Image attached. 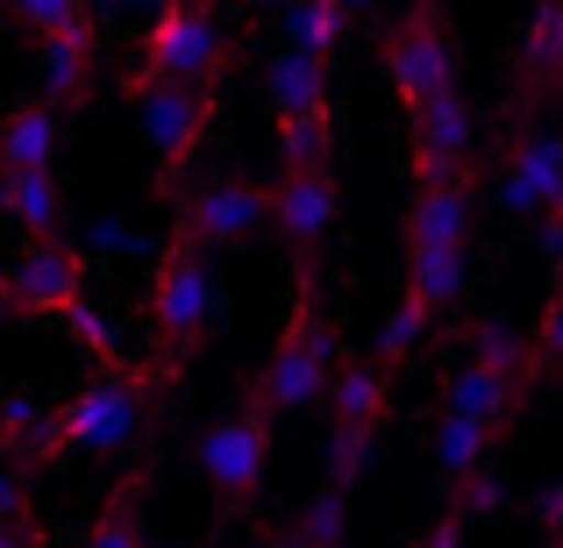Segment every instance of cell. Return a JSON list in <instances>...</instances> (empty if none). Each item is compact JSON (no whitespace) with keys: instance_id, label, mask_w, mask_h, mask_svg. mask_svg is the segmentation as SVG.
Segmentation results:
<instances>
[{"instance_id":"6","label":"cell","mask_w":563,"mask_h":548,"mask_svg":"<svg viewBox=\"0 0 563 548\" xmlns=\"http://www.w3.org/2000/svg\"><path fill=\"white\" fill-rule=\"evenodd\" d=\"M378 65H385V93H393L407 114L428 108L435 93H450L456 86V51H450V36H442V22H435V0H421L413 14H399V22L385 29Z\"/></svg>"},{"instance_id":"4","label":"cell","mask_w":563,"mask_h":548,"mask_svg":"<svg viewBox=\"0 0 563 548\" xmlns=\"http://www.w3.org/2000/svg\"><path fill=\"white\" fill-rule=\"evenodd\" d=\"M157 378H179L172 364L157 370H129V364H108L86 392H71L57 406V456H114L143 435V406H151V384Z\"/></svg>"},{"instance_id":"35","label":"cell","mask_w":563,"mask_h":548,"mask_svg":"<svg viewBox=\"0 0 563 548\" xmlns=\"http://www.w3.org/2000/svg\"><path fill=\"white\" fill-rule=\"evenodd\" d=\"M542 228H536V249H542V264L550 271H563V206H550V214H536Z\"/></svg>"},{"instance_id":"14","label":"cell","mask_w":563,"mask_h":548,"mask_svg":"<svg viewBox=\"0 0 563 548\" xmlns=\"http://www.w3.org/2000/svg\"><path fill=\"white\" fill-rule=\"evenodd\" d=\"M471 214H478L471 179L421 186V200H413V214H407V249H471Z\"/></svg>"},{"instance_id":"41","label":"cell","mask_w":563,"mask_h":548,"mask_svg":"<svg viewBox=\"0 0 563 548\" xmlns=\"http://www.w3.org/2000/svg\"><path fill=\"white\" fill-rule=\"evenodd\" d=\"M343 8H350V22H357V14H372V8H378V0H343Z\"/></svg>"},{"instance_id":"23","label":"cell","mask_w":563,"mask_h":548,"mask_svg":"<svg viewBox=\"0 0 563 548\" xmlns=\"http://www.w3.org/2000/svg\"><path fill=\"white\" fill-rule=\"evenodd\" d=\"M385 406H393V378H385V357L372 364H350L335 370V392H329V413L335 421H364V427H378L385 421Z\"/></svg>"},{"instance_id":"24","label":"cell","mask_w":563,"mask_h":548,"mask_svg":"<svg viewBox=\"0 0 563 548\" xmlns=\"http://www.w3.org/2000/svg\"><path fill=\"white\" fill-rule=\"evenodd\" d=\"M329 136H335V108L278 114V122H272V157H278V171H314L321 157H329Z\"/></svg>"},{"instance_id":"7","label":"cell","mask_w":563,"mask_h":548,"mask_svg":"<svg viewBox=\"0 0 563 548\" xmlns=\"http://www.w3.org/2000/svg\"><path fill=\"white\" fill-rule=\"evenodd\" d=\"M221 65H229V43H221V22L207 0H179L143 29L136 79H214Z\"/></svg>"},{"instance_id":"29","label":"cell","mask_w":563,"mask_h":548,"mask_svg":"<svg viewBox=\"0 0 563 548\" xmlns=\"http://www.w3.org/2000/svg\"><path fill=\"white\" fill-rule=\"evenodd\" d=\"M65 328L79 335V349H86V357H100V364H122V328H114V321L100 314L93 300H79V306H71V314H65Z\"/></svg>"},{"instance_id":"17","label":"cell","mask_w":563,"mask_h":548,"mask_svg":"<svg viewBox=\"0 0 563 548\" xmlns=\"http://www.w3.org/2000/svg\"><path fill=\"white\" fill-rule=\"evenodd\" d=\"M264 108H272V122L278 114H314V108H329V57H314V51H272L264 57Z\"/></svg>"},{"instance_id":"2","label":"cell","mask_w":563,"mask_h":548,"mask_svg":"<svg viewBox=\"0 0 563 548\" xmlns=\"http://www.w3.org/2000/svg\"><path fill=\"white\" fill-rule=\"evenodd\" d=\"M122 86L136 100V136L151 150V186H157V200H172L221 114V79H122Z\"/></svg>"},{"instance_id":"20","label":"cell","mask_w":563,"mask_h":548,"mask_svg":"<svg viewBox=\"0 0 563 548\" xmlns=\"http://www.w3.org/2000/svg\"><path fill=\"white\" fill-rule=\"evenodd\" d=\"M143 492H151V463H136L108 492V506L93 513V527H86L79 548H151V541H143Z\"/></svg>"},{"instance_id":"18","label":"cell","mask_w":563,"mask_h":548,"mask_svg":"<svg viewBox=\"0 0 563 548\" xmlns=\"http://www.w3.org/2000/svg\"><path fill=\"white\" fill-rule=\"evenodd\" d=\"M493 441H499V427L493 421H471V413H435V478L450 484V499L464 492L478 470H493Z\"/></svg>"},{"instance_id":"26","label":"cell","mask_w":563,"mask_h":548,"mask_svg":"<svg viewBox=\"0 0 563 548\" xmlns=\"http://www.w3.org/2000/svg\"><path fill=\"white\" fill-rule=\"evenodd\" d=\"M428 321H435V306H428L421 292L407 286V292H399V300H393V314L378 321V357H385V364L413 357V349H421V335H428Z\"/></svg>"},{"instance_id":"40","label":"cell","mask_w":563,"mask_h":548,"mask_svg":"<svg viewBox=\"0 0 563 548\" xmlns=\"http://www.w3.org/2000/svg\"><path fill=\"white\" fill-rule=\"evenodd\" d=\"M264 548H314V541H307V527H272Z\"/></svg>"},{"instance_id":"34","label":"cell","mask_w":563,"mask_h":548,"mask_svg":"<svg viewBox=\"0 0 563 548\" xmlns=\"http://www.w3.org/2000/svg\"><path fill=\"white\" fill-rule=\"evenodd\" d=\"M0 527H36L29 521V463H14L0 478Z\"/></svg>"},{"instance_id":"3","label":"cell","mask_w":563,"mask_h":548,"mask_svg":"<svg viewBox=\"0 0 563 548\" xmlns=\"http://www.w3.org/2000/svg\"><path fill=\"white\" fill-rule=\"evenodd\" d=\"M214 321V278H207V243L172 214V235L151 264V335H157V364L179 370L192 349L207 343Z\"/></svg>"},{"instance_id":"31","label":"cell","mask_w":563,"mask_h":548,"mask_svg":"<svg viewBox=\"0 0 563 548\" xmlns=\"http://www.w3.org/2000/svg\"><path fill=\"white\" fill-rule=\"evenodd\" d=\"M14 22L29 36H51V29H71V22H93V0H8Z\"/></svg>"},{"instance_id":"37","label":"cell","mask_w":563,"mask_h":548,"mask_svg":"<svg viewBox=\"0 0 563 548\" xmlns=\"http://www.w3.org/2000/svg\"><path fill=\"white\" fill-rule=\"evenodd\" d=\"M536 521H542V535H550V541H563V478L536 499Z\"/></svg>"},{"instance_id":"36","label":"cell","mask_w":563,"mask_h":548,"mask_svg":"<svg viewBox=\"0 0 563 548\" xmlns=\"http://www.w3.org/2000/svg\"><path fill=\"white\" fill-rule=\"evenodd\" d=\"M542 349H550V364L563 370V292H550V306H542Z\"/></svg>"},{"instance_id":"22","label":"cell","mask_w":563,"mask_h":548,"mask_svg":"<svg viewBox=\"0 0 563 548\" xmlns=\"http://www.w3.org/2000/svg\"><path fill=\"white\" fill-rule=\"evenodd\" d=\"M407 286L435 314H456L471 292V249H407Z\"/></svg>"},{"instance_id":"8","label":"cell","mask_w":563,"mask_h":548,"mask_svg":"<svg viewBox=\"0 0 563 548\" xmlns=\"http://www.w3.org/2000/svg\"><path fill=\"white\" fill-rule=\"evenodd\" d=\"M86 300V243L65 235H36L22 264L8 271V314L14 321H65Z\"/></svg>"},{"instance_id":"39","label":"cell","mask_w":563,"mask_h":548,"mask_svg":"<svg viewBox=\"0 0 563 548\" xmlns=\"http://www.w3.org/2000/svg\"><path fill=\"white\" fill-rule=\"evenodd\" d=\"M0 548H57L43 527H0Z\"/></svg>"},{"instance_id":"13","label":"cell","mask_w":563,"mask_h":548,"mask_svg":"<svg viewBox=\"0 0 563 548\" xmlns=\"http://www.w3.org/2000/svg\"><path fill=\"white\" fill-rule=\"evenodd\" d=\"M521 399H528V378H514V370L471 357V349H456L450 370H442V413H471V421L507 427L514 413H521Z\"/></svg>"},{"instance_id":"16","label":"cell","mask_w":563,"mask_h":548,"mask_svg":"<svg viewBox=\"0 0 563 548\" xmlns=\"http://www.w3.org/2000/svg\"><path fill=\"white\" fill-rule=\"evenodd\" d=\"M86 71H93V22H71V29L36 36V86H43V100L79 108L86 100Z\"/></svg>"},{"instance_id":"32","label":"cell","mask_w":563,"mask_h":548,"mask_svg":"<svg viewBox=\"0 0 563 548\" xmlns=\"http://www.w3.org/2000/svg\"><path fill=\"white\" fill-rule=\"evenodd\" d=\"M179 0H93V22H114V29H151L157 14H172Z\"/></svg>"},{"instance_id":"30","label":"cell","mask_w":563,"mask_h":548,"mask_svg":"<svg viewBox=\"0 0 563 548\" xmlns=\"http://www.w3.org/2000/svg\"><path fill=\"white\" fill-rule=\"evenodd\" d=\"M300 527H307V541H350V492L343 484H321V492L307 499Z\"/></svg>"},{"instance_id":"38","label":"cell","mask_w":563,"mask_h":548,"mask_svg":"<svg viewBox=\"0 0 563 548\" xmlns=\"http://www.w3.org/2000/svg\"><path fill=\"white\" fill-rule=\"evenodd\" d=\"M413 548H464V513H450V521H435Z\"/></svg>"},{"instance_id":"27","label":"cell","mask_w":563,"mask_h":548,"mask_svg":"<svg viewBox=\"0 0 563 548\" xmlns=\"http://www.w3.org/2000/svg\"><path fill=\"white\" fill-rule=\"evenodd\" d=\"M372 456H378V427H364V421H335L329 427V484H364V470H372Z\"/></svg>"},{"instance_id":"9","label":"cell","mask_w":563,"mask_h":548,"mask_svg":"<svg viewBox=\"0 0 563 548\" xmlns=\"http://www.w3.org/2000/svg\"><path fill=\"white\" fill-rule=\"evenodd\" d=\"M499 214H550L563 206V128H521L514 150L493 165Z\"/></svg>"},{"instance_id":"25","label":"cell","mask_w":563,"mask_h":548,"mask_svg":"<svg viewBox=\"0 0 563 548\" xmlns=\"http://www.w3.org/2000/svg\"><path fill=\"white\" fill-rule=\"evenodd\" d=\"M521 65L536 86H556L563 79V0H536L528 14V36H521Z\"/></svg>"},{"instance_id":"28","label":"cell","mask_w":563,"mask_h":548,"mask_svg":"<svg viewBox=\"0 0 563 548\" xmlns=\"http://www.w3.org/2000/svg\"><path fill=\"white\" fill-rule=\"evenodd\" d=\"M79 243H86V257H114V264L143 257V249H165V243H151V235H143L129 214H93V221L79 228Z\"/></svg>"},{"instance_id":"21","label":"cell","mask_w":563,"mask_h":548,"mask_svg":"<svg viewBox=\"0 0 563 548\" xmlns=\"http://www.w3.org/2000/svg\"><path fill=\"white\" fill-rule=\"evenodd\" d=\"M278 8V29H286L292 51H314V57H335L350 36V8L343 0H272Z\"/></svg>"},{"instance_id":"15","label":"cell","mask_w":563,"mask_h":548,"mask_svg":"<svg viewBox=\"0 0 563 548\" xmlns=\"http://www.w3.org/2000/svg\"><path fill=\"white\" fill-rule=\"evenodd\" d=\"M65 150V108L57 100H22L0 122V171H57Z\"/></svg>"},{"instance_id":"11","label":"cell","mask_w":563,"mask_h":548,"mask_svg":"<svg viewBox=\"0 0 563 548\" xmlns=\"http://www.w3.org/2000/svg\"><path fill=\"white\" fill-rule=\"evenodd\" d=\"M179 221L200 235L207 249H229V243H243V235H257L264 221H278V186H264V179H214V186H200V192L179 200Z\"/></svg>"},{"instance_id":"12","label":"cell","mask_w":563,"mask_h":548,"mask_svg":"<svg viewBox=\"0 0 563 548\" xmlns=\"http://www.w3.org/2000/svg\"><path fill=\"white\" fill-rule=\"evenodd\" d=\"M335 179H329V165H314V171H278V235H286V249H292V264L300 271H314L321 264V243H329V228H335Z\"/></svg>"},{"instance_id":"33","label":"cell","mask_w":563,"mask_h":548,"mask_svg":"<svg viewBox=\"0 0 563 548\" xmlns=\"http://www.w3.org/2000/svg\"><path fill=\"white\" fill-rule=\"evenodd\" d=\"M499 499H507V484H499V470H478V478L456 492V513L464 521H478V513H499Z\"/></svg>"},{"instance_id":"42","label":"cell","mask_w":563,"mask_h":548,"mask_svg":"<svg viewBox=\"0 0 563 548\" xmlns=\"http://www.w3.org/2000/svg\"><path fill=\"white\" fill-rule=\"evenodd\" d=\"M314 548H350V541H314Z\"/></svg>"},{"instance_id":"5","label":"cell","mask_w":563,"mask_h":548,"mask_svg":"<svg viewBox=\"0 0 563 548\" xmlns=\"http://www.w3.org/2000/svg\"><path fill=\"white\" fill-rule=\"evenodd\" d=\"M264 470H272V406L250 399L243 413H221L200 435V478H207V492L235 513L264 492Z\"/></svg>"},{"instance_id":"19","label":"cell","mask_w":563,"mask_h":548,"mask_svg":"<svg viewBox=\"0 0 563 548\" xmlns=\"http://www.w3.org/2000/svg\"><path fill=\"white\" fill-rule=\"evenodd\" d=\"M0 206L22 235H65V186L57 171H0Z\"/></svg>"},{"instance_id":"1","label":"cell","mask_w":563,"mask_h":548,"mask_svg":"<svg viewBox=\"0 0 563 548\" xmlns=\"http://www.w3.org/2000/svg\"><path fill=\"white\" fill-rule=\"evenodd\" d=\"M335 370H343V335L321 314V278L300 271L292 306H286V321H278V343H272V357H264L257 384H250V399H264L272 413H314L321 399L335 392Z\"/></svg>"},{"instance_id":"10","label":"cell","mask_w":563,"mask_h":548,"mask_svg":"<svg viewBox=\"0 0 563 548\" xmlns=\"http://www.w3.org/2000/svg\"><path fill=\"white\" fill-rule=\"evenodd\" d=\"M471 157H478V108L464 100V86L413 108V171H421V186L471 179Z\"/></svg>"},{"instance_id":"43","label":"cell","mask_w":563,"mask_h":548,"mask_svg":"<svg viewBox=\"0 0 563 548\" xmlns=\"http://www.w3.org/2000/svg\"><path fill=\"white\" fill-rule=\"evenodd\" d=\"M550 292H563V271H556V286H550Z\"/></svg>"}]
</instances>
